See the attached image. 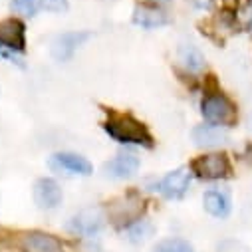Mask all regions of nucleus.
I'll list each match as a JSON object with an SVG mask.
<instances>
[{"label": "nucleus", "instance_id": "1", "mask_svg": "<svg viewBox=\"0 0 252 252\" xmlns=\"http://www.w3.org/2000/svg\"><path fill=\"white\" fill-rule=\"evenodd\" d=\"M105 131L119 143H137V145L151 143V135L147 127L131 115H111L105 123Z\"/></svg>", "mask_w": 252, "mask_h": 252}, {"label": "nucleus", "instance_id": "2", "mask_svg": "<svg viewBox=\"0 0 252 252\" xmlns=\"http://www.w3.org/2000/svg\"><path fill=\"white\" fill-rule=\"evenodd\" d=\"M105 220H107V217L99 207H88L70 219L68 228H70V232H74L78 236L94 238L103 230Z\"/></svg>", "mask_w": 252, "mask_h": 252}, {"label": "nucleus", "instance_id": "3", "mask_svg": "<svg viewBox=\"0 0 252 252\" xmlns=\"http://www.w3.org/2000/svg\"><path fill=\"white\" fill-rule=\"evenodd\" d=\"M203 115L207 121L219 125V127H226L236 121V107L226 95L217 94L203 99Z\"/></svg>", "mask_w": 252, "mask_h": 252}, {"label": "nucleus", "instance_id": "4", "mask_svg": "<svg viewBox=\"0 0 252 252\" xmlns=\"http://www.w3.org/2000/svg\"><path fill=\"white\" fill-rule=\"evenodd\" d=\"M18 246L22 252H64V244L50 232L28 230L18 236Z\"/></svg>", "mask_w": 252, "mask_h": 252}, {"label": "nucleus", "instance_id": "5", "mask_svg": "<svg viewBox=\"0 0 252 252\" xmlns=\"http://www.w3.org/2000/svg\"><path fill=\"white\" fill-rule=\"evenodd\" d=\"M193 173H197L201 179H207V181L222 179L230 173V163L222 153L203 155L193 161Z\"/></svg>", "mask_w": 252, "mask_h": 252}, {"label": "nucleus", "instance_id": "6", "mask_svg": "<svg viewBox=\"0 0 252 252\" xmlns=\"http://www.w3.org/2000/svg\"><path fill=\"white\" fill-rule=\"evenodd\" d=\"M48 165L64 175H80V177H88L92 175V163L76 153H56L50 157Z\"/></svg>", "mask_w": 252, "mask_h": 252}, {"label": "nucleus", "instance_id": "7", "mask_svg": "<svg viewBox=\"0 0 252 252\" xmlns=\"http://www.w3.org/2000/svg\"><path fill=\"white\" fill-rule=\"evenodd\" d=\"M34 201L42 211H54L64 201V193L54 179H40L34 185Z\"/></svg>", "mask_w": 252, "mask_h": 252}, {"label": "nucleus", "instance_id": "8", "mask_svg": "<svg viewBox=\"0 0 252 252\" xmlns=\"http://www.w3.org/2000/svg\"><path fill=\"white\" fill-rule=\"evenodd\" d=\"M191 187V173L189 169H175L169 175H165L161 179V183L157 185L159 193L165 195L167 199H181L185 197V193Z\"/></svg>", "mask_w": 252, "mask_h": 252}, {"label": "nucleus", "instance_id": "9", "mask_svg": "<svg viewBox=\"0 0 252 252\" xmlns=\"http://www.w3.org/2000/svg\"><path fill=\"white\" fill-rule=\"evenodd\" d=\"M88 38H90L88 32H66V34H60L52 42V58L58 60V62L70 60Z\"/></svg>", "mask_w": 252, "mask_h": 252}, {"label": "nucleus", "instance_id": "10", "mask_svg": "<svg viewBox=\"0 0 252 252\" xmlns=\"http://www.w3.org/2000/svg\"><path fill=\"white\" fill-rule=\"evenodd\" d=\"M139 169V157L135 153H119L109 163H105L103 171L111 179H129Z\"/></svg>", "mask_w": 252, "mask_h": 252}, {"label": "nucleus", "instance_id": "11", "mask_svg": "<svg viewBox=\"0 0 252 252\" xmlns=\"http://www.w3.org/2000/svg\"><path fill=\"white\" fill-rule=\"evenodd\" d=\"M203 207L211 217L226 219L232 211V201L228 191H224V189H209L203 195Z\"/></svg>", "mask_w": 252, "mask_h": 252}, {"label": "nucleus", "instance_id": "12", "mask_svg": "<svg viewBox=\"0 0 252 252\" xmlns=\"http://www.w3.org/2000/svg\"><path fill=\"white\" fill-rule=\"evenodd\" d=\"M228 133L219 127V125H199L193 129V141L195 145L203 147V149H217L228 143Z\"/></svg>", "mask_w": 252, "mask_h": 252}, {"label": "nucleus", "instance_id": "13", "mask_svg": "<svg viewBox=\"0 0 252 252\" xmlns=\"http://www.w3.org/2000/svg\"><path fill=\"white\" fill-rule=\"evenodd\" d=\"M24 44H26V36H24V26L22 22L10 18V20H4L0 22V46L2 48H8V50H18L22 52L24 50Z\"/></svg>", "mask_w": 252, "mask_h": 252}, {"label": "nucleus", "instance_id": "14", "mask_svg": "<svg viewBox=\"0 0 252 252\" xmlns=\"http://www.w3.org/2000/svg\"><path fill=\"white\" fill-rule=\"evenodd\" d=\"M177 58L181 62V66L191 72V74H199L205 70L207 62H205V56L203 52L195 46V44H181L179 50H177Z\"/></svg>", "mask_w": 252, "mask_h": 252}, {"label": "nucleus", "instance_id": "15", "mask_svg": "<svg viewBox=\"0 0 252 252\" xmlns=\"http://www.w3.org/2000/svg\"><path fill=\"white\" fill-rule=\"evenodd\" d=\"M133 22L145 30H153V28H159V26H165L167 24V16L161 12V10H155V8H137L135 14H133Z\"/></svg>", "mask_w": 252, "mask_h": 252}, {"label": "nucleus", "instance_id": "16", "mask_svg": "<svg viewBox=\"0 0 252 252\" xmlns=\"http://www.w3.org/2000/svg\"><path fill=\"white\" fill-rule=\"evenodd\" d=\"M153 232H155V226L143 219H137L135 222L125 226V238H127V242H131V244H141V242L149 240L153 236Z\"/></svg>", "mask_w": 252, "mask_h": 252}, {"label": "nucleus", "instance_id": "17", "mask_svg": "<svg viewBox=\"0 0 252 252\" xmlns=\"http://www.w3.org/2000/svg\"><path fill=\"white\" fill-rule=\"evenodd\" d=\"M153 252H197L195 246L185 238H163L153 246Z\"/></svg>", "mask_w": 252, "mask_h": 252}, {"label": "nucleus", "instance_id": "18", "mask_svg": "<svg viewBox=\"0 0 252 252\" xmlns=\"http://www.w3.org/2000/svg\"><path fill=\"white\" fill-rule=\"evenodd\" d=\"M42 6V0H12L10 8L24 16H36V12Z\"/></svg>", "mask_w": 252, "mask_h": 252}, {"label": "nucleus", "instance_id": "19", "mask_svg": "<svg viewBox=\"0 0 252 252\" xmlns=\"http://www.w3.org/2000/svg\"><path fill=\"white\" fill-rule=\"evenodd\" d=\"M42 6L52 12H62L68 8V0H42Z\"/></svg>", "mask_w": 252, "mask_h": 252}, {"label": "nucleus", "instance_id": "20", "mask_svg": "<svg viewBox=\"0 0 252 252\" xmlns=\"http://www.w3.org/2000/svg\"><path fill=\"white\" fill-rule=\"evenodd\" d=\"M153 2H157V4H169L171 0H153Z\"/></svg>", "mask_w": 252, "mask_h": 252}, {"label": "nucleus", "instance_id": "21", "mask_svg": "<svg viewBox=\"0 0 252 252\" xmlns=\"http://www.w3.org/2000/svg\"><path fill=\"white\" fill-rule=\"evenodd\" d=\"M248 28H250V32H252V10H250V16H248Z\"/></svg>", "mask_w": 252, "mask_h": 252}]
</instances>
